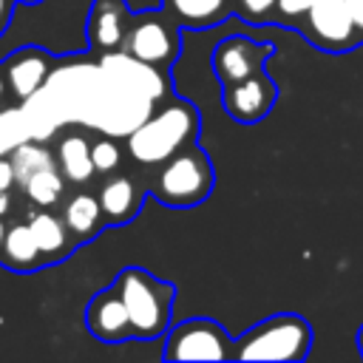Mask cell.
<instances>
[{
  "label": "cell",
  "mask_w": 363,
  "mask_h": 363,
  "mask_svg": "<svg viewBox=\"0 0 363 363\" xmlns=\"http://www.w3.org/2000/svg\"><path fill=\"white\" fill-rule=\"evenodd\" d=\"M9 159H11V167H14V184H20V187H23L37 170L54 167L51 153H48L43 145H37V142H20V145H14L11 153H9Z\"/></svg>",
  "instance_id": "18"
},
{
  "label": "cell",
  "mask_w": 363,
  "mask_h": 363,
  "mask_svg": "<svg viewBox=\"0 0 363 363\" xmlns=\"http://www.w3.org/2000/svg\"><path fill=\"white\" fill-rule=\"evenodd\" d=\"M28 227H31V233L37 238V247H40L43 258H57V255H62L68 250V227L57 216H51L45 210L31 213Z\"/></svg>",
  "instance_id": "17"
},
{
  "label": "cell",
  "mask_w": 363,
  "mask_h": 363,
  "mask_svg": "<svg viewBox=\"0 0 363 363\" xmlns=\"http://www.w3.org/2000/svg\"><path fill=\"white\" fill-rule=\"evenodd\" d=\"M91 159H94V170L108 173L119 164V147L113 139H99L91 145Z\"/></svg>",
  "instance_id": "21"
},
{
  "label": "cell",
  "mask_w": 363,
  "mask_h": 363,
  "mask_svg": "<svg viewBox=\"0 0 363 363\" xmlns=\"http://www.w3.org/2000/svg\"><path fill=\"white\" fill-rule=\"evenodd\" d=\"M85 326L91 329L94 337H99L105 343H119V340L133 337L130 335V318H128V309H125L116 286L99 292L88 303V309H85Z\"/></svg>",
  "instance_id": "6"
},
{
  "label": "cell",
  "mask_w": 363,
  "mask_h": 363,
  "mask_svg": "<svg viewBox=\"0 0 363 363\" xmlns=\"http://www.w3.org/2000/svg\"><path fill=\"white\" fill-rule=\"evenodd\" d=\"M116 292L130 318V335L150 340L164 332L170 315V286L159 284L142 269H125L116 281Z\"/></svg>",
  "instance_id": "3"
},
{
  "label": "cell",
  "mask_w": 363,
  "mask_h": 363,
  "mask_svg": "<svg viewBox=\"0 0 363 363\" xmlns=\"http://www.w3.org/2000/svg\"><path fill=\"white\" fill-rule=\"evenodd\" d=\"M312 329L301 315H275L235 340V360H303Z\"/></svg>",
  "instance_id": "1"
},
{
  "label": "cell",
  "mask_w": 363,
  "mask_h": 363,
  "mask_svg": "<svg viewBox=\"0 0 363 363\" xmlns=\"http://www.w3.org/2000/svg\"><path fill=\"white\" fill-rule=\"evenodd\" d=\"M14 11V0H0V34L9 28V17Z\"/></svg>",
  "instance_id": "26"
},
{
  "label": "cell",
  "mask_w": 363,
  "mask_h": 363,
  "mask_svg": "<svg viewBox=\"0 0 363 363\" xmlns=\"http://www.w3.org/2000/svg\"><path fill=\"white\" fill-rule=\"evenodd\" d=\"M312 31L332 48H346L354 37V20L349 14L346 0H312L309 6Z\"/></svg>",
  "instance_id": "7"
},
{
  "label": "cell",
  "mask_w": 363,
  "mask_h": 363,
  "mask_svg": "<svg viewBox=\"0 0 363 363\" xmlns=\"http://www.w3.org/2000/svg\"><path fill=\"white\" fill-rule=\"evenodd\" d=\"M196 133V113L187 105H170L156 116H147L128 133V150L142 164H162L182 150Z\"/></svg>",
  "instance_id": "2"
},
{
  "label": "cell",
  "mask_w": 363,
  "mask_h": 363,
  "mask_svg": "<svg viewBox=\"0 0 363 363\" xmlns=\"http://www.w3.org/2000/svg\"><path fill=\"white\" fill-rule=\"evenodd\" d=\"M6 77H9V85L11 91L20 96V99H34L45 79L51 77V68H48V60L43 51L37 48H20L17 54H9L6 60Z\"/></svg>",
  "instance_id": "8"
},
{
  "label": "cell",
  "mask_w": 363,
  "mask_h": 363,
  "mask_svg": "<svg viewBox=\"0 0 363 363\" xmlns=\"http://www.w3.org/2000/svg\"><path fill=\"white\" fill-rule=\"evenodd\" d=\"M346 6H349V14L354 20V28L363 31V0H346Z\"/></svg>",
  "instance_id": "25"
},
{
  "label": "cell",
  "mask_w": 363,
  "mask_h": 363,
  "mask_svg": "<svg viewBox=\"0 0 363 363\" xmlns=\"http://www.w3.org/2000/svg\"><path fill=\"white\" fill-rule=\"evenodd\" d=\"M264 48L252 45L250 40L244 37H233V40H224L216 54H213V65L218 71V77L224 82H241L247 77H252L258 60H261Z\"/></svg>",
  "instance_id": "10"
},
{
  "label": "cell",
  "mask_w": 363,
  "mask_h": 363,
  "mask_svg": "<svg viewBox=\"0 0 363 363\" xmlns=\"http://www.w3.org/2000/svg\"><path fill=\"white\" fill-rule=\"evenodd\" d=\"M357 346H360V352H363V326H360V332H357Z\"/></svg>",
  "instance_id": "29"
},
{
  "label": "cell",
  "mask_w": 363,
  "mask_h": 363,
  "mask_svg": "<svg viewBox=\"0 0 363 363\" xmlns=\"http://www.w3.org/2000/svg\"><path fill=\"white\" fill-rule=\"evenodd\" d=\"M272 96H275V88L261 79V77H247L241 82H235L224 99L227 111L233 113V119L238 122H255L267 113V108L272 105Z\"/></svg>",
  "instance_id": "9"
},
{
  "label": "cell",
  "mask_w": 363,
  "mask_h": 363,
  "mask_svg": "<svg viewBox=\"0 0 363 363\" xmlns=\"http://www.w3.org/2000/svg\"><path fill=\"white\" fill-rule=\"evenodd\" d=\"M122 6L119 0H96L88 20V37L99 48H113L122 43Z\"/></svg>",
  "instance_id": "13"
},
{
  "label": "cell",
  "mask_w": 363,
  "mask_h": 363,
  "mask_svg": "<svg viewBox=\"0 0 363 363\" xmlns=\"http://www.w3.org/2000/svg\"><path fill=\"white\" fill-rule=\"evenodd\" d=\"M6 230H9V227H6L3 221H0V247H3V238H6Z\"/></svg>",
  "instance_id": "28"
},
{
  "label": "cell",
  "mask_w": 363,
  "mask_h": 363,
  "mask_svg": "<svg viewBox=\"0 0 363 363\" xmlns=\"http://www.w3.org/2000/svg\"><path fill=\"white\" fill-rule=\"evenodd\" d=\"M99 207H102V216L113 224H122L128 221L136 210H139V196H136V187L130 179H111L105 182L102 193H99Z\"/></svg>",
  "instance_id": "15"
},
{
  "label": "cell",
  "mask_w": 363,
  "mask_h": 363,
  "mask_svg": "<svg viewBox=\"0 0 363 363\" xmlns=\"http://www.w3.org/2000/svg\"><path fill=\"white\" fill-rule=\"evenodd\" d=\"M275 6H278V11H281L284 17H292V14H303V11H309L312 0H275Z\"/></svg>",
  "instance_id": "22"
},
{
  "label": "cell",
  "mask_w": 363,
  "mask_h": 363,
  "mask_svg": "<svg viewBox=\"0 0 363 363\" xmlns=\"http://www.w3.org/2000/svg\"><path fill=\"white\" fill-rule=\"evenodd\" d=\"M0 258H3L6 267L20 269V272H28V269L40 267L43 252H40L37 238H34L28 224H11L6 230V238H3V247H0Z\"/></svg>",
  "instance_id": "12"
},
{
  "label": "cell",
  "mask_w": 363,
  "mask_h": 363,
  "mask_svg": "<svg viewBox=\"0 0 363 363\" xmlns=\"http://www.w3.org/2000/svg\"><path fill=\"white\" fill-rule=\"evenodd\" d=\"M57 162H60V170L68 182H88L94 176V159H91V145L85 136L79 133H71V136H62L60 147H57Z\"/></svg>",
  "instance_id": "14"
},
{
  "label": "cell",
  "mask_w": 363,
  "mask_h": 363,
  "mask_svg": "<svg viewBox=\"0 0 363 363\" xmlns=\"http://www.w3.org/2000/svg\"><path fill=\"white\" fill-rule=\"evenodd\" d=\"M128 54H133L136 60L142 62H150V65H159L164 62L170 54H173V37L170 31L162 26V23H139L133 26V31L128 34Z\"/></svg>",
  "instance_id": "11"
},
{
  "label": "cell",
  "mask_w": 363,
  "mask_h": 363,
  "mask_svg": "<svg viewBox=\"0 0 363 363\" xmlns=\"http://www.w3.org/2000/svg\"><path fill=\"white\" fill-rule=\"evenodd\" d=\"M241 6H244L252 17H264V14L275 6V0H241Z\"/></svg>",
  "instance_id": "24"
},
{
  "label": "cell",
  "mask_w": 363,
  "mask_h": 363,
  "mask_svg": "<svg viewBox=\"0 0 363 363\" xmlns=\"http://www.w3.org/2000/svg\"><path fill=\"white\" fill-rule=\"evenodd\" d=\"M224 0H173V9L187 20V23H207L218 14Z\"/></svg>",
  "instance_id": "20"
},
{
  "label": "cell",
  "mask_w": 363,
  "mask_h": 363,
  "mask_svg": "<svg viewBox=\"0 0 363 363\" xmlns=\"http://www.w3.org/2000/svg\"><path fill=\"white\" fill-rule=\"evenodd\" d=\"M3 94H6V82H3V77H0V99H3Z\"/></svg>",
  "instance_id": "30"
},
{
  "label": "cell",
  "mask_w": 363,
  "mask_h": 363,
  "mask_svg": "<svg viewBox=\"0 0 363 363\" xmlns=\"http://www.w3.org/2000/svg\"><path fill=\"white\" fill-rule=\"evenodd\" d=\"M62 221L65 227L79 235V238H88L99 230L102 224V207H99V199H94L91 193H77L65 201V213H62Z\"/></svg>",
  "instance_id": "16"
},
{
  "label": "cell",
  "mask_w": 363,
  "mask_h": 363,
  "mask_svg": "<svg viewBox=\"0 0 363 363\" xmlns=\"http://www.w3.org/2000/svg\"><path fill=\"white\" fill-rule=\"evenodd\" d=\"M14 184V167L9 156H0V190H11Z\"/></svg>",
  "instance_id": "23"
},
{
  "label": "cell",
  "mask_w": 363,
  "mask_h": 363,
  "mask_svg": "<svg viewBox=\"0 0 363 363\" xmlns=\"http://www.w3.org/2000/svg\"><path fill=\"white\" fill-rule=\"evenodd\" d=\"M164 357L167 360H224V357H233V352H230V337L218 323L207 318H193L179 323L167 335Z\"/></svg>",
  "instance_id": "5"
},
{
  "label": "cell",
  "mask_w": 363,
  "mask_h": 363,
  "mask_svg": "<svg viewBox=\"0 0 363 363\" xmlns=\"http://www.w3.org/2000/svg\"><path fill=\"white\" fill-rule=\"evenodd\" d=\"M26 196L31 204L37 207H51L62 199V190H65V182H62V173H57L54 167H43L37 170L26 184H23Z\"/></svg>",
  "instance_id": "19"
},
{
  "label": "cell",
  "mask_w": 363,
  "mask_h": 363,
  "mask_svg": "<svg viewBox=\"0 0 363 363\" xmlns=\"http://www.w3.org/2000/svg\"><path fill=\"white\" fill-rule=\"evenodd\" d=\"M213 184L210 162L201 153H182L170 156L159 173L156 196L170 207H193L199 204Z\"/></svg>",
  "instance_id": "4"
},
{
  "label": "cell",
  "mask_w": 363,
  "mask_h": 363,
  "mask_svg": "<svg viewBox=\"0 0 363 363\" xmlns=\"http://www.w3.org/2000/svg\"><path fill=\"white\" fill-rule=\"evenodd\" d=\"M9 207H11V201H9V190H0V216L9 213Z\"/></svg>",
  "instance_id": "27"
}]
</instances>
